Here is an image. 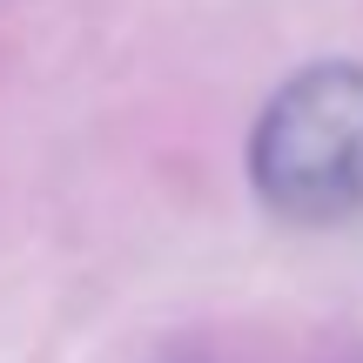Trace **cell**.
<instances>
[{
    "mask_svg": "<svg viewBox=\"0 0 363 363\" xmlns=\"http://www.w3.org/2000/svg\"><path fill=\"white\" fill-rule=\"evenodd\" d=\"M249 182L283 222H343L363 208V67L323 61L276 88L249 135Z\"/></svg>",
    "mask_w": 363,
    "mask_h": 363,
    "instance_id": "obj_1",
    "label": "cell"
}]
</instances>
